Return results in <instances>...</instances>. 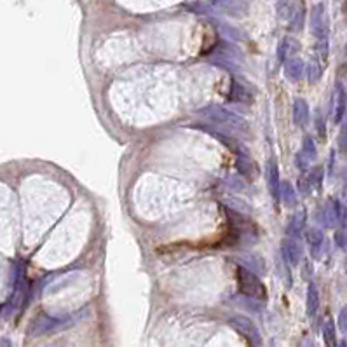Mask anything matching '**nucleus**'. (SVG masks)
Wrapping results in <instances>:
<instances>
[{
  "instance_id": "72a5a7b5",
  "label": "nucleus",
  "mask_w": 347,
  "mask_h": 347,
  "mask_svg": "<svg viewBox=\"0 0 347 347\" xmlns=\"http://www.w3.org/2000/svg\"><path fill=\"white\" fill-rule=\"evenodd\" d=\"M337 327H339V330H341L342 334H344V335H347V306H344V307H342L341 311H339Z\"/></svg>"
},
{
  "instance_id": "2eb2a0df",
  "label": "nucleus",
  "mask_w": 347,
  "mask_h": 347,
  "mask_svg": "<svg viewBox=\"0 0 347 347\" xmlns=\"http://www.w3.org/2000/svg\"><path fill=\"white\" fill-rule=\"evenodd\" d=\"M304 73H306V63L299 56H293V58H290L285 63V75L292 82H300Z\"/></svg>"
},
{
  "instance_id": "473e14b6",
  "label": "nucleus",
  "mask_w": 347,
  "mask_h": 347,
  "mask_svg": "<svg viewBox=\"0 0 347 347\" xmlns=\"http://www.w3.org/2000/svg\"><path fill=\"white\" fill-rule=\"evenodd\" d=\"M295 168L299 169V171H302V173L309 171V168H311V162L307 161L306 157H304V154H302V152H297V154H295Z\"/></svg>"
},
{
  "instance_id": "bb28decb",
  "label": "nucleus",
  "mask_w": 347,
  "mask_h": 347,
  "mask_svg": "<svg viewBox=\"0 0 347 347\" xmlns=\"http://www.w3.org/2000/svg\"><path fill=\"white\" fill-rule=\"evenodd\" d=\"M236 302H237V306H239V307H243V309L250 311V313H257V314H260L262 311H264V307H265L264 302H260V300L248 299V297H243V295L237 297Z\"/></svg>"
},
{
  "instance_id": "2f4dec72",
  "label": "nucleus",
  "mask_w": 347,
  "mask_h": 347,
  "mask_svg": "<svg viewBox=\"0 0 347 347\" xmlns=\"http://www.w3.org/2000/svg\"><path fill=\"white\" fill-rule=\"evenodd\" d=\"M335 244L341 250H346L347 248V224L339 225V229L335 231Z\"/></svg>"
},
{
  "instance_id": "e433bc0d",
  "label": "nucleus",
  "mask_w": 347,
  "mask_h": 347,
  "mask_svg": "<svg viewBox=\"0 0 347 347\" xmlns=\"http://www.w3.org/2000/svg\"><path fill=\"white\" fill-rule=\"evenodd\" d=\"M337 347H347V342L346 341H342V342H339Z\"/></svg>"
},
{
  "instance_id": "4be33fe9",
  "label": "nucleus",
  "mask_w": 347,
  "mask_h": 347,
  "mask_svg": "<svg viewBox=\"0 0 347 347\" xmlns=\"http://www.w3.org/2000/svg\"><path fill=\"white\" fill-rule=\"evenodd\" d=\"M323 341L327 347H337V325L332 318H328L323 325Z\"/></svg>"
},
{
  "instance_id": "423d86ee",
  "label": "nucleus",
  "mask_w": 347,
  "mask_h": 347,
  "mask_svg": "<svg viewBox=\"0 0 347 347\" xmlns=\"http://www.w3.org/2000/svg\"><path fill=\"white\" fill-rule=\"evenodd\" d=\"M229 323H231V327L237 332V334H241L243 337H246L253 347H262L260 330H258V327L250 320V318L237 314V316H232L231 320H229Z\"/></svg>"
},
{
  "instance_id": "a878e982",
  "label": "nucleus",
  "mask_w": 347,
  "mask_h": 347,
  "mask_svg": "<svg viewBox=\"0 0 347 347\" xmlns=\"http://www.w3.org/2000/svg\"><path fill=\"white\" fill-rule=\"evenodd\" d=\"M241 262V267L248 269V271L255 272V274L260 276L262 271H264V265H262V260L257 257H253V255H243V257L239 258Z\"/></svg>"
},
{
  "instance_id": "6e6552de",
  "label": "nucleus",
  "mask_w": 347,
  "mask_h": 347,
  "mask_svg": "<svg viewBox=\"0 0 347 347\" xmlns=\"http://www.w3.org/2000/svg\"><path fill=\"white\" fill-rule=\"evenodd\" d=\"M265 183H267V190L271 194V197L276 203H281V176H279V168L278 161H276L274 155L267 159V164H265Z\"/></svg>"
},
{
  "instance_id": "cd10ccee",
  "label": "nucleus",
  "mask_w": 347,
  "mask_h": 347,
  "mask_svg": "<svg viewBox=\"0 0 347 347\" xmlns=\"http://www.w3.org/2000/svg\"><path fill=\"white\" fill-rule=\"evenodd\" d=\"M297 9V2H276V10H278L279 19L288 21L293 17V12Z\"/></svg>"
},
{
  "instance_id": "9b49d317",
  "label": "nucleus",
  "mask_w": 347,
  "mask_h": 347,
  "mask_svg": "<svg viewBox=\"0 0 347 347\" xmlns=\"http://www.w3.org/2000/svg\"><path fill=\"white\" fill-rule=\"evenodd\" d=\"M306 243L309 248V253L314 260L321 257L325 248V232L320 227H309L306 229Z\"/></svg>"
},
{
  "instance_id": "1a4fd4ad",
  "label": "nucleus",
  "mask_w": 347,
  "mask_h": 347,
  "mask_svg": "<svg viewBox=\"0 0 347 347\" xmlns=\"http://www.w3.org/2000/svg\"><path fill=\"white\" fill-rule=\"evenodd\" d=\"M279 255L288 262L290 267H299L304 258V248L299 239H292V237L285 236L281 239V253Z\"/></svg>"
},
{
  "instance_id": "5701e85b",
  "label": "nucleus",
  "mask_w": 347,
  "mask_h": 347,
  "mask_svg": "<svg viewBox=\"0 0 347 347\" xmlns=\"http://www.w3.org/2000/svg\"><path fill=\"white\" fill-rule=\"evenodd\" d=\"M306 3L304 2H297V9L293 12V17L290 19V30L292 31H300L304 28V23H306Z\"/></svg>"
},
{
  "instance_id": "0eeeda50",
  "label": "nucleus",
  "mask_w": 347,
  "mask_h": 347,
  "mask_svg": "<svg viewBox=\"0 0 347 347\" xmlns=\"http://www.w3.org/2000/svg\"><path fill=\"white\" fill-rule=\"evenodd\" d=\"M201 127V131L204 133H210L215 140H218L220 143H224L225 147H229L234 154L237 155V159H243V157H251L250 155V150L243 145V141H239L237 138H234L231 133H225V131H220L217 127H210V126H197Z\"/></svg>"
},
{
  "instance_id": "a211bd4d",
  "label": "nucleus",
  "mask_w": 347,
  "mask_h": 347,
  "mask_svg": "<svg viewBox=\"0 0 347 347\" xmlns=\"http://www.w3.org/2000/svg\"><path fill=\"white\" fill-rule=\"evenodd\" d=\"M318 220L321 222L325 229H335L339 225L337 217H335L334 206H332V201H328L325 206L320 208V213H318Z\"/></svg>"
},
{
  "instance_id": "f8f14e48",
  "label": "nucleus",
  "mask_w": 347,
  "mask_h": 347,
  "mask_svg": "<svg viewBox=\"0 0 347 347\" xmlns=\"http://www.w3.org/2000/svg\"><path fill=\"white\" fill-rule=\"evenodd\" d=\"M211 3L218 10V14H227V16H234V17L243 16L248 10V7H250V3L241 2V0H215Z\"/></svg>"
},
{
  "instance_id": "b1692460",
  "label": "nucleus",
  "mask_w": 347,
  "mask_h": 347,
  "mask_svg": "<svg viewBox=\"0 0 347 347\" xmlns=\"http://www.w3.org/2000/svg\"><path fill=\"white\" fill-rule=\"evenodd\" d=\"M300 152L304 154V157L307 159L309 162H314L318 159V147H316V141L311 134H306L302 140V148Z\"/></svg>"
},
{
  "instance_id": "f3484780",
  "label": "nucleus",
  "mask_w": 347,
  "mask_h": 347,
  "mask_svg": "<svg viewBox=\"0 0 347 347\" xmlns=\"http://www.w3.org/2000/svg\"><path fill=\"white\" fill-rule=\"evenodd\" d=\"M320 311V290L314 283L307 285V297H306V313L311 320H314Z\"/></svg>"
},
{
  "instance_id": "9d476101",
  "label": "nucleus",
  "mask_w": 347,
  "mask_h": 347,
  "mask_svg": "<svg viewBox=\"0 0 347 347\" xmlns=\"http://www.w3.org/2000/svg\"><path fill=\"white\" fill-rule=\"evenodd\" d=\"M332 112H334V122L342 124L347 112V91L342 82L335 84L334 89V98H332Z\"/></svg>"
},
{
  "instance_id": "c9c22d12",
  "label": "nucleus",
  "mask_w": 347,
  "mask_h": 347,
  "mask_svg": "<svg viewBox=\"0 0 347 347\" xmlns=\"http://www.w3.org/2000/svg\"><path fill=\"white\" fill-rule=\"evenodd\" d=\"M304 347H313V341H311V339H307V341L304 342Z\"/></svg>"
},
{
  "instance_id": "393cba45",
  "label": "nucleus",
  "mask_w": 347,
  "mask_h": 347,
  "mask_svg": "<svg viewBox=\"0 0 347 347\" xmlns=\"http://www.w3.org/2000/svg\"><path fill=\"white\" fill-rule=\"evenodd\" d=\"M306 180L307 183H309L311 190H321V187H323V180H325V169L321 168V166H316V168H313L309 173L306 175Z\"/></svg>"
},
{
  "instance_id": "dca6fc26",
  "label": "nucleus",
  "mask_w": 347,
  "mask_h": 347,
  "mask_svg": "<svg viewBox=\"0 0 347 347\" xmlns=\"http://www.w3.org/2000/svg\"><path fill=\"white\" fill-rule=\"evenodd\" d=\"M299 51V44L295 42V38L292 37H283L276 49V56H278L279 63H286L290 58H293V54Z\"/></svg>"
},
{
  "instance_id": "58836bf2",
  "label": "nucleus",
  "mask_w": 347,
  "mask_h": 347,
  "mask_svg": "<svg viewBox=\"0 0 347 347\" xmlns=\"http://www.w3.org/2000/svg\"><path fill=\"white\" fill-rule=\"evenodd\" d=\"M346 271H347V269H346Z\"/></svg>"
},
{
  "instance_id": "4c0bfd02",
  "label": "nucleus",
  "mask_w": 347,
  "mask_h": 347,
  "mask_svg": "<svg viewBox=\"0 0 347 347\" xmlns=\"http://www.w3.org/2000/svg\"><path fill=\"white\" fill-rule=\"evenodd\" d=\"M346 52H347V44H346Z\"/></svg>"
},
{
  "instance_id": "f257e3e1",
  "label": "nucleus",
  "mask_w": 347,
  "mask_h": 347,
  "mask_svg": "<svg viewBox=\"0 0 347 347\" xmlns=\"http://www.w3.org/2000/svg\"><path fill=\"white\" fill-rule=\"evenodd\" d=\"M311 33L316 38V59L321 65H327L328 52H330V19H328L327 3H314L311 10Z\"/></svg>"
},
{
  "instance_id": "412c9836",
  "label": "nucleus",
  "mask_w": 347,
  "mask_h": 347,
  "mask_svg": "<svg viewBox=\"0 0 347 347\" xmlns=\"http://www.w3.org/2000/svg\"><path fill=\"white\" fill-rule=\"evenodd\" d=\"M236 164H237V171H239L246 180H253L255 176L258 175V168H257V164L251 161V157L237 159Z\"/></svg>"
},
{
  "instance_id": "7ed1b4c3",
  "label": "nucleus",
  "mask_w": 347,
  "mask_h": 347,
  "mask_svg": "<svg viewBox=\"0 0 347 347\" xmlns=\"http://www.w3.org/2000/svg\"><path fill=\"white\" fill-rule=\"evenodd\" d=\"M196 114L201 119L208 120V122H213L217 126H222L224 129L229 131H239V133H250V126H248V120L243 115L236 114V112L229 110L224 105H206V107H201L196 110Z\"/></svg>"
},
{
  "instance_id": "ddd939ff",
  "label": "nucleus",
  "mask_w": 347,
  "mask_h": 347,
  "mask_svg": "<svg viewBox=\"0 0 347 347\" xmlns=\"http://www.w3.org/2000/svg\"><path fill=\"white\" fill-rule=\"evenodd\" d=\"M306 232V211H297L290 217L288 225H286V237L292 239H300Z\"/></svg>"
},
{
  "instance_id": "39448f33",
  "label": "nucleus",
  "mask_w": 347,
  "mask_h": 347,
  "mask_svg": "<svg viewBox=\"0 0 347 347\" xmlns=\"http://www.w3.org/2000/svg\"><path fill=\"white\" fill-rule=\"evenodd\" d=\"M227 100L234 101V103L241 105H251L255 101V89L244 77L234 75L231 82V89H229Z\"/></svg>"
},
{
  "instance_id": "c756f323",
  "label": "nucleus",
  "mask_w": 347,
  "mask_h": 347,
  "mask_svg": "<svg viewBox=\"0 0 347 347\" xmlns=\"http://www.w3.org/2000/svg\"><path fill=\"white\" fill-rule=\"evenodd\" d=\"M278 269H279V274L283 276L281 279H285L286 286H288V288H292V285H293L292 267H290V264L281 257V255H279V258H278Z\"/></svg>"
},
{
  "instance_id": "f03ea898",
  "label": "nucleus",
  "mask_w": 347,
  "mask_h": 347,
  "mask_svg": "<svg viewBox=\"0 0 347 347\" xmlns=\"http://www.w3.org/2000/svg\"><path fill=\"white\" fill-rule=\"evenodd\" d=\"M84 316H86V311H79V313H72V314H63V316L40 314V316H37L30 323L26 334H28V337H40V335L56 334V332L66 330V328L77 325Z\"/></svg>"
},
{
  "instance_id": "f704fd0d",
  "label": "nucleus",
  "mask_w": 347,
  "mask_h": 347,
  "mask_svg": "<svg viewBox=\"0 0 347 347\" xmlns=\"http://www.w3.org/2000/svg\"><path fill=\"white\" fill-rule=\"evenodd\" d=\"M339 145H341V148L347 150V127L341 133V138H339Z\"/></svg>"
},
{
  "instance_id": "aec40b11",
  "label": "nucleus",
  "mask_w": 347,
  "mask_h": 347,
  "mask_svg": "<svg viewBox=\"0 0 347 347\" xmlns=\"http://www.w3.org/2000/svg\"><path fill=\"white\" fill-rule=\"evenodd\" d=\"M281 203L286 208H295L299 204V196H297V189L293 187L292 182L285 180L281 183Z\"/></svg>"
},
{
  "instance_id": "20e7f679",
  "label": "nucleus",
  "mask_w": 347,
  "mask_h": 347,
  "mask_svg": "<svg viewBox=\"0 0 347 347\" xmlns=\"http://www.w3.org/2000/svg\"><path fill=\"white\" fill-rule=\"evenodd\" d=\"M236 281H237V288H239V295L260 300V302H264L267 299V288H265L262 279L255 272L248 271V269L239 265L236 271Z\"/></svg>"
},
{
  "instance_id": "6ab92c4d",
  "label": "nucleus",
  "mask_w": 347,
  "mask_h": 347,
  "mask_svg": "<svg viewBox=\"0 0 347 347\" xmlns=\"http://www.w3.org/2000/svg\"><path fill=\"white\" fill-rule=\"evenodd\" d=\"M217 28H218L222 38H224L225 42H241V40H244V38H246V35H244L241 30H237L236 26H232V24L217 21Z\"/></svg>"
},
{
  "instance_id": "c85d7f7f",
  "label": "nucleus",
  "mask_w": 347,
  "mask_h": 347,
  "mask_svg": "<svg viewBox=\"0 0 347 347\" xmlns=\"http://www.w3.org/2000/svg\"><path fill=\"white\" fill-rule=\"evenodd\" d=\"M323 68L325 66L321 65L318 59H313V61L309 63V65H306V73H307V80H309L311 84L318 82V80L321 79V75H323Z\"/></svg>"
},
{
  "instance_id": "7c9ffc66",
  "label": "nucleus",
  "mask_w": 347,
  "mask_h": 347,
  "mask_svg": "<svg viewBox=\"0 0 347 347\" xmlns=\"http://www.w3.org/2000/svg\"><path fill=\"white\" fill-rule=\"evenodd\" d=\"M314 126H316V134L320 136L321 141H327V120H325L323 114H321L320 108H316V114H314Z\"/></svg>"
},
{
  "instance_id": "4468645a",
  "label": "nucleus",
  "mask_w": 347,
  "mask_h": 347,
  "mask_svg": "<svg viewBox=\"0 0 347 347\" xmlns=\"http://www.w3.org/2000/svg\"><path fill=\"white\" fill-rule=\"evenodd\" d=\"M309 103H307L304 98H297L295 101H293V110H292V119H293V124H295L297 127H306L307 122H309Z\"/></svg>"
}]
</instances>
